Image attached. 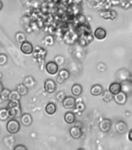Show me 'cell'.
Returning a JSON list of instances; mask_svg holds the SVG:
<instances>
[{
	"instance_id": "74e56055",
	"label": "cell",
	"mask_w": 132,
	"mask_h": 150,
	"mask_svg": "<svg viewBox=\"0 0 132 150\" xmlns=\"http://www.w3.org/2000/svg\"><path fill=\"white\" fill-rule=\"evenodd\" d=\"M130 81L132 82V74H131V77H130Z\"/></svg>"
},
{
	"instance_id": "836d02e7",
	"label": "cell",
	"mask_w": 132,
	"mask_h": 150,
	"mask_svg": "<svg viewBox=\"0 0 132 150\" xmlns=\"http://www.w3.org/2000/svg\"><path fill=\"white\" fill-rule=\"evenodd\" d=\"M57 81H58V83H59V84H63V83L65 82V80L62 79V78L61 77H59V76H58V77H57Z\"/></svg>"
},
{
	"instance_id": "4fadbf2b",
	"label": "cell",
	"mask_w": 132,
	"mask_h": 150,
	"mask_svg": "<svg viewBox=\"0 0 132 150\" xmlns=\"http://www.w3.org/2000/svg\"><path fill=\"white\" fill-rule=\"evenodd\" d=\"M90 92L93 96H99L103 94V88L102 85H100V84H94L91 88Z\"/></svg>"
},
{
	"instance_id": "83f0119b",
	"label": "cell",
	"mask_w": 132,
	"mask_h": 150,
	"mask_svg": "<svg viewBox=\"0 0 132 150\" xmlns=\"http://www.w3.org/2000/svg\"><path fill=\"white\" fill-rule=\"evenodd\" d=\"M8 62V56L6 54L0 53V66L5 65Z\"/></svg>"
},
{
	"instance_id": "ffe728a7",
	"label": "cell",
	"mask_w": 132,
	"mask_h": 150,
	"mask_svg": "<svg viewBox=\"0 0 132 150\" xmlns=\"http://www.w3.org/2000/svg\"><path fill=\"white\" fill-rule=\"evenodd\" d=\"M16 90L18 91L19 93L20 94L21 96H24L28 93L29 88H28L23 83H22V84H17V86H16Z\"/></svg>"
},
{
	"instance_id": "5b68a950",
	"label": "cell",
	"mask_w": 132,
	"mask_h": 150,
	"mask_svg": "<svg viewBox=\"0 0 132 150\" xmlns=\"http://www.w3.org/2000/svg\"><path fill=\"white\" fill-rule=\"evenodd\" d=\"M44 88L47 93H53L56 90V83L52 79H47L44 81Z\"/></svg>"
},
{
	"instance_id": "ba28073f",
	"label": "cell",
	"mask_w": 132,
	"mask_h": 150,
	"mask_svg": "<svg viewBox=\"0 0 132 150\" xmlns=\"http://www.w3.org/2000/svg\"><path fill=\"white\" fill-rule=\"evenodd\" d=\"M20 122L23 126H30L33 123L32 116L30 113H28V112L23 113L20 117Z\"/></svg>"
},
{
	"instance_id": "9a60e30c",
	"label": "cell",
	"mask_w": 132,
	"mask_h": 150,
	"mask_svg": "<svg viewBox=\"0 0 132 150\" xmlns=\"http://www.w3.org/2000/svg\"><path fill=\"white\" fill-rule=\"evenodd\" d=\"M57 111V106L54 103H49L45 106V112L47 114L54 115Z\"/></svg>"
},
{
	"instance_id": "4316f807",
	"label": "cell",
	"mask_w": 132,
	"mask_h": 150,
	"mask_svg": "<svg viewBox=\"0 0 132 150\" xmlns=\"http://www.w3.org/2000/svg\"><path fill=\"white\" fill-rule=\"evenodd\" d=\"M58 76L65 81V80H67L69 78L70 73L69 71L68 70H66V69H62V70H61L60 71H59V73H58Z\"/></svg>"
},
{
	"instance_id": "7a4b0ae2",
	"label": "cell",
	"mask_w": 132,
	"mask_h": 150,
	"mask_svg": "<svg viewBox=\"0 0 132 150\" xmlns=\"http://www.w3.org/2000/svg\"><path fill=\"white\" fill-rule=\"evenodd\" d=\"M45 70L49 74L55 75L58 72V65L55 61H50L45 66Z\"/></svg>"
},
{
	"instance_id": "5bb4252c",
	"label": "cell",
	"mask_w": 132,
	"mask_h": 150,
	"mask_svg": "<svg viewBox=\"0 0 132 150\" xmlns=\"http://www.w3.org/2000/svg\"><path fill=\"white\" fill-rule=\"evenodd\" d=\"M109 90L111 91L114 95L120 93L121 91H122V90H121V83H119V82H114V83H112V84L110 85Z\"/></svg>"
},
{
	"instance_id": "6da1fadb",
	"label": "cell",
	"mask_w": 132,
	"mask_h": 150,
	"mask_svg": "<svg viewBox=\"0 0 132 150\" xmlns=\"http://www.w3.org/2000/svg\"><path fill=\"white\" fill-rule=\"evenodd\" d=\"M20 129V124L16 118H11L8 120L6 124V130L9 134H15L18 133Z\"/></svg>"
},
{
	"instance_id": "d4e9b609",
	"label": "cell",
	"mask_w": 132,
	"mask_h": 150,
	"mask_svg": "<svg viewBox=\"0 0 132 150\" xmlns=\"http://www.w3.org/2000/svg\"><path fill=\"white\" fill-rule=\"evenodd\" d=\"M21 95L18 92L17 90H12L9 96V100H20Z\"/></svg>"
},
{
	"instance_id": "f35d334b",
	"label": "cell",
	"mask_w": 132,
	"mask_h": 150,
	"mask_svg": "<svg viewBox=\"0 0 132 150\" xmlns=\"http://www.w3.org/2000/svg\"><path fill=\"white\" fill-rule=\"evenodd\" d=\"M2 78V73H0V79Z\"/></svg>"
},
{
	"instance_id": "d6a6232c",
	"label": "cell",
	"mask_w": 132,
	"mask_h": 150,
	"mask_svg": "<svg viewBox=\"0 0 132 150\" xmlns=\"http://www.w3.org/2000/svg\"><path fill=\"white\" fill-rule=\"evenodd\" d=\"M14 150H19V149H24V150H27V148L26 147L25 145H16L15 147L13 148Z\"/></svg>"
},
{
	"instance_id": "4dcf8cb0",
	"label": "cell",
	"mask_w": 132,
	"mask_h": 150,
	"mask_svg": "<svg viewBox=\"0 0 132 150\" xmlns=\"http://www.w3.org/2000/svg\"><path fill=\"white\" fill-rule=\"evenodd\" d=\"M65 98V95L64 91H60L58 92V95H57V99H58L59 102H62Z\"/></svg>"
},
{
	"instance_id": "ab89813d",
	"label": "cell",
	"mask_w": 132,
	"mask_h": 150,
	"mask_svg": "<svg viewBox=\"0 0 132 150\" xmlns=\"http://www.w3.org/2000/svg\"><path fill=\"white\" fill-rule=\"evenodd\" d=\"M0 100H1V99H0Z\"/></svg>"
},
{
	"instance_id": "9c48e42d",
	"label": "cell",
	"mask_w": 132,
	"mask_h": 150,
	"mask_svg": "<svg viewBox=\"0 0 132 150\" xmlns=\"http://www.w3.org/2000/svg\"><path fill=\"white\" fill-rule=\"evenodd\" d=\"M111 127V120L110 119H103L99 124V127L103 132H108Z\"/></svg>"
},
{
	"instance_id": "484cf974",
	"label": "cell",
	"mask_w": 132,
	"mask_h": 150,
	"mask_svg": "<svg viewBox=\"0 0 132 150\" xmlns=\"http://www.w3.org/2000/svg\"><path fill=\"white\" fill-rule=\"evenodd\" d=\"M16 42L19 43H23V42L27 41V37H26L25 34L22 31H18L16 34Z\"/></svg>"
},
{
	"instance_id": "cb8c5ba5",
	"label": "cell",
	"mask_w": 132,
	"mask_h": 150,
	"mask_svg": "<svg viewBox=\"0 0 132 150\" xmlns=\"http://www.w3.org/2000/svg\"><path fill=\"white\" fill-rule=\"evenodd\" d=\"M7 107L16 110V109L21 107L20 102V100H9V103L7 105Z\"/></svg>"
},
{
	"instance_id": "f1b7e54d",
	"label": "cell",
	"mask_w": 132,
	"mask_h": 150,
	"mask_svg": "<svg viewBox=\"0 0 132 150\" xmlns=\"http://www.w3.org/2000/svg\"><path fill=\"white\" fill-rule=\"evenodd\" d=\"M44 42H45V44H46L47 45H53L54 41V38L52 36L48 35V36H47V37L44 38Z\"/></svg>"
},
{
	"instance_id": "277c9868",
	"label": "cell",
	"mask_w": 132,
	"mask_h": 150,
	"mask_svg": "<svg viewBox=\"0 0 132 150\" xmlns=\"http://www.w3.org/2000/svg\"><path fill=\"white\" fill-rule=\"evenodd\" d=\"M62 105L64 108L67 110L73 109L76 105V100L74 97L68 96V97H65V99L62 101Z\"/></svg>"
},
{
	"instance_id": "3957f363",
	"label": "cell",
	"mask_w": 132,
	"mask_h": 150,
	"mask_svg": "<svg viewBox=\"0 0 132 150\" xmlns=\"http://www.w3.org/2000/svg\"><path fill=\"white\" fill-rule=\"evenodd\" d=\"M20 51L25 55H30L34 52V46L30 42L25 41L20 45Z\"/></svg>"
},
{
	"instance_id": "8d00e7d4",
	"label": "cell",
	"mask_w": 132,
	"mask_h": 150,
	"mask_svg": "<svg viewBox=\"0 0 132 150\" xmlns=\"http://www.w3.org/2000/svg\"><path fill=\"white\" fill-rule=\"evenodd\" d=\"M2 6H3V4H2V2L0 0V11L2 10Z\"/></svg>"
},
{
	"instance_id": "d590c367",
	"label": "cell",
	"mask_w": 132,
	"mask_h": 150,
	"mask_svg": "<svg viewBox=\"0 0 132 150\" xmlns=\"http://www.w3.org/2000/svg\"><path fill=\"white\" fill-rule=\"evenodd\" d=\"M4 89V86H3V84L1 81H0V93L2 92V91Z\"/></svg>"
},
{
	"instance_id": "d6986e66",
	"label": "cell",
	"mask_w": 132,
	"mask_h": 150,
	"mask_svg": "<svg viewBox=\"0 0 132 150\" xmlns=\"http://www.w3.org/2000/svg\"><path fill=\"white\" fill-rule=\"evenodd\" d=\"M64 120L67 124H72L75 120V116L72 112H67L64 116Z\"/></svg>"
},
{
	"instance_id": "e575fe53",
	"label": "cell",
	"mask_w": 132,
	"mask_h": 150,
	"mask_svg": "<svg viewBox=\"0 0 132 150\" xmlns=\"http://www.w3.org/2000/svg\"><path fill=\"white\" fill-rule=\"evenodd\" d=\"M128 140L132 142V130H131V131L128 132Z\"/></svg>"
},
{
	"instance_id": "52a82bcc",
	"label": "cell",
	"mask_w": 132,
	"mask_h": 150,
	"mask_svg": "<svg viewBox=\"0 0 132 150\" xmlns=\"http://www.w3.org/2000/svg\"><path fill=\"white\" fill-rule=\"evenodd\" d=\"M121 90L127 95H132V82L130 80L121 81Z\"/></svg>"
},
{
	"instance_id": "1f68e13d",
	"label": "cell",
	"mask_w": 132,
	"mask_h": 150,
	"mask_svg": "<svg viewBox=\"0 0 132 150\" xmlns=\"http://www.w3.org/2000/svg\"><path fill=\"white\" fill-rule=\"evenodd\" d=\"M76 109L79 112H83V110H85V105L82 103H79L77 104L76 103Z\"/></svg>"
},
{
	"instance_id": "8992f818",
	"label": "cell",
	"mask_w": 132,
	"mask_h": 150,
	"mask_svg": "<svg viewBox=\"0 0 132 150\" xmlns=\"http://www.w3.org/2000/svg\"><path fill=\"white\" fill-rule=\"evenodd\" d=\"M114 100L118 105H124L128 100V95L123 91H121L120 93L114 95Z\"/></svg>"
},
{
	"instance_id": "7402d4cb",
	"label": "cell",
	"mask_w": 132,
	"mask_h": 150,
	"mask_svg": "<svg viewBox=\"0 0 132 150\" xmlns=\"http://www.w3.org/2000/svg\"><path fill=\"white\" fill-rule=\"evenodd\" d=\"M8 119H10L9 116L8 108H1L0 109V120L6 121Z\"/></svg>"
},
{
	"instance_id": "2e32d148",
	"label": "cell",
	"mask_w": 132,
	"mask_h": 150,
	"mask_svg": "<svg viewBox=\"0 0 132 150\" xmlns=\"http://www.w3.org/2000/svg\"><path fill=\"white\" fill-rule=\"evenodd\" d=\"M23 84H25L28 88H32L36 84V81H35V79L32 76H27V77H26L24 78Z\"/></svg>"
},
{
	"instance_id": "8fae6325",
	"label": "cell",
	"mask_w": 132,
	"mask_h": 150,
	"mask_svg": "<svg viewBox=\"0 0 132 150\" xmlns=\"http://www.w3.org/2000/svg\"><path fill=\"white\" fill-rule=\"evenodd\" d=\"M94 36L96 39L103 40L107 37V30L103 28H96L94 31Z\"/></svg>"
},
{
	"instance_id": "7c38bea8",
	"label": "cell",
	"mask_w": 132,
	"mask_h": 150,
	"mask_svg": "<svg viewBox=\"0 0 132 150\" xmlns=\"http://www.w3.org/2000/svg\"><path fill=\"white\" fill-rule=\"evenodd\" d=\"M115 129H116V131L117 133L120 134H124L125 133L127 130H128V125L126 124L125 122L121 121L117 122L116 124V126H115Z\"/></svg>"
},
{
	"instance_id": "f546056e",
	"label": "cell",
	"mask_w": 132,
	"mask_h": 150,
	"mask_svg": "<svg viewBox=\"0 0 132 150\" xmlns=\"http://www.w3.org/2000/svg\"><path fill=\"white\" fill-rule=\"evenodd\" d=\"M54 61L58 63V65H62L65 63V58L61 56H57L54 58Z\"/></svg>"
},
{
	"instance_id": "e0dca14e",
	"label": "cell",
	"mask_w": 132,
	"mask_h": 150,
	"mask_svg": "<svg viewBox=\"0 0 132 150\" xmlns=\"http://www.w3.org/2000/svg\"><path fill=\"white\" fill-rule=\"evenodd\" d=\"M82 92V87L79 84H75L72 87V94L75 97H78Z\"/></svg>"
},
{
	"instance_id": "ac0fdd59",
	"label": "cell",
	"mask_w": 132,
	"mask_h": 150,
	"mask_svg": "<svg viewBox=\"0 0 132 150\" xmlns=\"http://www.w3.org/2000/svg\"><path fill=\"white\" fill-rule=\"evenodd\" d=\"M103 100L106 103H109L111 100L114 99V94L112 93L110 90H106L103 92L102 94Z\"/></svg>"
},
{
	"instance_id": "30bf717a",
	"label": "cell",
	"mask_w": 132,
	"mask_h": 150,
	"mask_svg": "<svg viewBox=\"0 0 132 150\" xmlns=\"http://www.w3.org/2000/svg\"><path fill=\"white\" fill-rule=\"evenodd\" d=\"M70 135L72 136V138L74 139H79L82 137V130L78 127H72L69 130Z\"/></svg>"
},
{
	"instance_id": "603a6c76",
	"label": "cell",
	"mask_w": 132,
	"mask_h": 150,
	"mask_svg": "<svg viewBox=\"0 0 132 150\" xmlns=\"http://www.w3.org/2000/svg\"><path fill=\"white\" fill-rule=\"evenodd\" d=\"M10 92L11 91L8 88H4V89L2 90V92L0 93V99L3 101L9 100V96H10Z\"/></svg>"
},
{
	"instance_id": "44dd1931",
	"label": "cell",
	"mask_w": 132,
	"mask_h": 150,
	"mask_svg": "<svg viewBox=\"0 0 132 150\" xmlns=\"http://www.w3.org/2000/svg\"><path fill=\"white\" fill-rule=\"evenodd\" d=\"M100 16L104 19H111L114 20L117 16V13L115 11H103L101 12Z\"/></svg>"
}]
</instances>
